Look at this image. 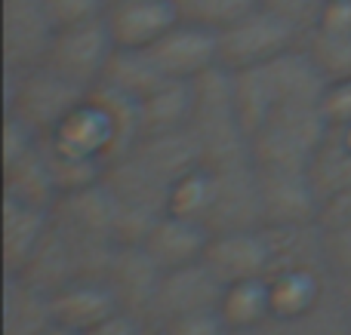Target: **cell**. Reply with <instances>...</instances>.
<instances>
[{
    "mask_svg": "<svg viewBox=\"0 0 351 335\" xmlns=\"http://www.w3.org/2000/svg\"><path fill=\"white\" fill-rule=\"evenodd\" d=\"M191 135L197 139L206 166L253 163V142L234 102V80L228 68H213L194 80Z\"/></svg>",
    "mask_w": 351,
    "mask_h": 335,
    "instance_id": "obj_1",
    "label": "cell"
},
{
    "mask_svg": "<svg viewBox=\"0 0 351 335\" xmlns=\"http://www.w3.org/2000/svg\"><path fill=\"white\" fill-rule=\"evenodd\" d=\"M333 123L324 105H278L253 133V163L262 170H305L327 142Z\"/></svg>",
    "mask_w": 351,
    "mask_h": 335,
    "instance_id": "obj_2",
    "label": "cell"
},
{
    "mask_svg": "<svg viewBox=\"0 0 351 335\" xmlns=\"http://www.w3.org/2000/svg\"><path fill=\"white\" fill-rule=\"evenodd\" d=\"M86 92V86L68 80L49 65L6 71V114H16L40 135H49L84 102Z\"/></svg>",
    "mask_w": 351,
    "mask_h": 335,
    "instance_id": "obj_3",
    "label": "cell"
},
{
    "mask_svg": "<svg viewBox=\"0 0 351 335\" xmlns=\"http://www.w3.org/2000/svg\"><path fill=\"white\" fill-rule=\"evenodd\" d=\"M302 40L305 31L296 22H290L287 16L268 10V6H256L250 16L219 31V65L228 71L265 65V62L302 46Z\"/></svg>",
    "mask_w": 351,
    "mask_h": 335,
    "instance_id": "obj_4",
    "label": "cell"
},
{
    "mask_svg": "<svg viewBox=\"0 0 351 335\" xmlns=\"http://www.w3.org/2000/svg\"><path fill=\"white\" fill-rule=\"evenodd\" d=\"M210 203L200 225L210 234L247 231L265 225L262 213V188L256 163L237 166H210Z\"/></svg>",
    "mask_w": 351,
    "mask_h": 335,
    "instance_id": "obj_5",
    "label": "cell"
},
{
    "mask_svg": "<svg viewBox=\"0 0 351 335\" xmlns=\"http://www.w3.org/2000/svg\"><path fill=\"white\" fill-rule=\"evenodd\" d=\"M114 49H117V43L111 37L108 22H105V16H99V18H90V22L59 28L53 49H49L43 65L56 68L68 80L93 90L105 77V68H108Z\"/></svg>",
    "mask_w": 351,
    "mask_h": 335,
    "instance_id": "obj_6",
    "label": "cell"
},
{
    "mask_svg": "<svg viewBox=\"0 0 351 335\" xmlns=\"http://www.w3.org/2000/svg\"><path fill=\"white\" fill-rule=\"evenodd\" d=\"M59 25L43 0H3V55L6 71H28L47 62Z\"/></svg>",
    "mask_w": 351,
    "mask_h": 335,
    "instance_id": "obj_7",
    "label": "cell"
},
{
    "mask_svg": "<svg viewBox=\"0 0 351 335\" xmlns=\"http://www.w3.org/2000/svg\"><path fill=\"white\" fill-rule=\"evenodd\" d=\"M222 293H225V283L204 262L164 271L152 302V311H148V326L154 332L167 320L197 314V311H216L219 302H222Z\"/></svg>",
    "mask_w": 351,
    "mask_h": 335,
    "instance_id": "obj_8",
    "label": "cell"
},
{
    "mask_svg": "<svg viewBox=\"0 0 351 335\" xmlns=\"http://www.w3.org/2000/svg\"><path fill=\"white\" fill-rule=\"evenodd\" d=\"M148 53L164 77L197 80L200 74L219 68V31L194 18H182L154 46H148Z\"/></svg>",
    "mask_w": 351,
    "mask_h": 335,
    "instance_id": "obj_9",
    "label": "cell"
},
{
    "mask_svg": "<svg viewBox=\"0 0 351 335\" xmlns=\"http://www.w3.org/2000/svg\"><path fill=\"white\" fill-rule=\"evenodd\" d=\"M204 265L228 286L237 280L271 274V237L268 228H247V231L213 234L204 252Z\"/></svg>",
    "mask_w": 351,
    "mask_h": 335,
    "instance_id": "obj_10",
    "label": "cell"
},
{
    "mask_svg": "<svg viewBox=\"0 0 351 335\" xmlns=\"http://www.w3.org/2000/svg\"><path fill=\"white\" fill-rule=\"evenodd\" d=\"M259 170L262 188V213L265 225L287 228V225H311L321 222V197L311 185L305 170Z\"/></svg>",
    "mask_w": 351,
    "mask_h": 335,
    "instance_id": "obj_11",
    "label": "cell"
},
{
    "mask_svg": "<svg viewBox=\"0 0 351 335\" xmlns=\"http://www.w3.org/2000/svg\"><path fill=\"white\" fill-rule=\"evenodd\" d=\"M185 18L176 0H108L105 22L121 49H148Z\"/></svg>",
    "mask_w": 351,
    "mask_h": 335,
    "instance_id": "obj_12",
    "label": "cell"
},
{
    "mask_svg": "<svg viewBox=\"0 0 351 335\" xmlns=\"http://www.w3.org/2000/svg\"><path fill=\"white\" fill-rule=\"evenodd\" d=\"M160 274H164V271H160V265L145 252V246L133 243V246H117L105 280L114 289L121 311L136 314V317H142L148 323V311H152Z\"/></svg>",
    "mask_w": 351,
    "mask_h": 335,
    "instance_id": "obj_13",
    "label": "cell"
},
{
    "mask_svg": "<svg viewBox=\"0 0 351 335\" xmlns=\"http://www.w3.org/2000/svg\"><path fill=\"white\" fill-rule=\"evenodd\" d=\"M49 299H53L56 326L59 330L80 332V335L90 332L93 326H99L111 314L121 311L114 289L108 286L105 277H80V280H71L62 289L49 293Z\"/></svg>",
    "mask_w": 351,
    "mask_h": 335,
    "instance_id": "obj_14",
    "label": "cell"
},
{
    "mask_svg": "<svg viewBox=\"0 0 351 335\" xmlns=\"http://www.w3.org/2000/svg\"><path fill=\"white\" fill-rule=\"evenodd\" d=\"M210 237L213 234L200 222L176 215V213H164L152 225V231L142 240V246L160 265V271H173V268H185V265H194V262H204Z\"/></svg>",
    "mask_w": 351,
    "mask_h": 335,
    "instance_id": "obj_15",
    "label": "cell"
},
{
    "mask_svg": "<svg viewBox=\"0 0 351 335\" xmlns=\"http://www.w3.org/2000/svg\"><path fill=\"white\" fill-rule=\"evenodd\" d=\"M271 286V317L299 320L324 305L333 289V274L324 268H284L268 274Z\"/></svg>",
    "mask_w": 351,
    "mask_h": 335,
    "instance_id": "obj_16",
    "label": "cell"
},
{
    "mask_svg": "<svg viewBox=\"0 0 351 335\" xmlns=\"http://www.w3.org/2000/svg\"><path fill=\"white\" fill-rule=\"evenodd\" d=\"M105 185L114 191V197L123 206L142 209L148 215H164L170 209V185L158 178L139 157L127 154V157L114 160L105 170Z\"/></svg>",
    "mask_w": 351,
    "mask_h": 335,
    "instance_id": "obj_17",
    "label": "cell"
},
{
    "mask_svg": "<svg viewBox=\"0 0 351 335\" xmlns=\"http://www.w3.org/2000/svg\"><path fill=\"white\" fill-rule=\"evenodd\" d=\"M130 154L139 157L142 163H145L158 178H164L170 188L179 182L182 176H188L191 170H197V166L204 163L197 139L191 135V129H173V133L142 135Z\"/></svg>",
    "mask_w": 351,
    "mask_h": 335,
    "instance_id": "obj_18",
    "label": "cell"
},
{
    "mask_svg": "<svg viewBox=\"0 0 351 335\" xmlns=\"http://www.w3.org/2000/svg\"><path fill=\"white\" fill-rule=\"evenodd\" d=\"M56 314L49 293L31 286L25 277L6 274L3 286V335H53Z\"/></svg>",
    "mask_w": 351,
    "mask_h": 335,
    "instance_id": "obj_19",
    "label": "cell"
},
{
    "mask_svg": "<svg viewBox=\"0 0 351 335\" xmlns=\"http://www.w3.org/2000/svg\"><path fill=\"white\" fill-rule=\"evenodd\" d=\"M3 197L28 203V206L49 209V213L56 209L62 191H59V185H56V176L47 160L43 142L34 151L25 154V157L12 160V163H3Z\"/></svg>",
    "mask_w": 351,
    "mask_h": 335,
    "instance_id": "obj_20",
    "label": "cell"
},
{
    "mask_svg": "<svg viewBox=\"0 0 351 335\" xmlns=\"http://www.w3.org/2000/svg\"><path fill=\"white\" fill-rule=\"evenodd\" d=\"M53 213L40 206H28L3 197V268L6 274H19L31 262L34 250L47 234Z\"/></svg>",
    "mask_w": 351,
    "mask_h": 335,
    "instance_id": "obj_21",
    "label": "cell"
},
{
    "mask_svg": "<svg viewBox=\"0 0 351 335\" xmlns=\"http://www.w3.org/2000/svg\"><path fill=\"white\" fill-rule=\"evenodd\" d=\"M194 114V80L167 77L148 96L139 98V129L142 135L188 129Z\"/></svg>",
    "mask_w": 351,
    "mask_h": 335,
    "instance_id": "obj_22",
    "label": "cell"
},
{
    "mask_svg": "<svg viewBox=\"0 0 351 335\" xmlns=\"http://www.w3.org/2000/svg\"><path fill=\"white\" fill-rule=\"evenodd\" d=\"M19 277H25L31 286L43 289V293H56V289H62L65 283L80 280L74 250H71V243H68L65 231H62L56 222H49L40 246L34 250L31 262L19 271Z\"/></svg>",
    "mask_w": 351,
    "mask_h": 335,
    "instance_id": "obj_23",
    "label": "cell"
},
{
    "mask_svg": "<svg viewBox=\"0 0 351 335\" xmlns=\"http://www.w3.org/2000/svg\"><path fill=\"white\" fill-rule=\"evenodd\" d=\"M268 228L271 237V274L284 268H324L327 265V231L321 222L311 225H287V228Z\"/></svg>",
    "mask_w": 351,
    "mask_h": 335,
    "instance_id": "obj_24",
    "label": "cell"
},
{
    "mask_svg": "<svg viewBox=\"0 0 351 335\" xmlns=\"http://www.w3.org/2000/svg\"><path fill=\"white\" fill-rule=\"evenodd\" d=\"M219 314L228 330H259L271 323V286L268 277L228 283L219 302Z\"/></svg>",
    "mask_w": 351,
    "mask_h": 335,
    "instance_id": "obj_25",
    "label": "cell"
},
{
    "mask_svg": "<svg viewBox=\"0 0 351 335\" xmlns=\"http://www.w3.org/2000/svg\"><path fill=\"white\" fill-rule=\"evenodd\" d=\"M164 71L158 68V62L152 59L148 49H114L108 68H105V77L99 83L111 86V90H121L133 98H142L154 90L158 83H164Z\"/></svg>",
    "mask_w": 351,
    "mask_h": 335,
    "instance_id": "obj_26",
    "label": "cell"
},
{
    "mask_svg": "<svg viewBox=\"0 0 351 335\" xmlns=\"http://www.w3.org/2000/svg\"><path fill=\"white\" fill-rule=\"evenodd\" d=\"M308 178L315 185L321 203H327L330 197L351 188V148L336 135V129H330L327 142L308 163Z\"/></svg>",
    "mask_w": 351,
    "mask_h": 335,
    "instance_id": "obj_27",
    "label": "cell"
},
{
    "mask_svg": "<svg viewBox=\"0 0 351 335\" xmlns=\"http://www.w3.org/2000/svg\"><path fill=\"white\" fill-rule=\"evenodd\" d=\"M268 332L271 335H351L346 314H342L339 295H336V286L330 289V295L324 299V305L317 311H311L308 317L299 320H271L268 323Z\"/></svg>",
    "mask_w": 351,
    "mask_h": 335,
    "instance_id": "obj_28",
    "label": "cell"
},
{
    "mask_svg": "<svg viewBox=\"0 0 351 335\" xmlns=\"http://www.w3.org/2000/svg\"><path fill=\"white\" fill-rule=\"evenodd\" d=\"M43 148H47V160H49V166H53L56 185H59L62 194L90 188V185H96L105 178V170H108V166L96 163V160H86V157H74V154H65V151H56V148L47 142V135H43Z\"/></svg>",
    "mask_w": 351,
    "mask_h": 335,
    "instance_id": "obj_29",
    "label": "cell"
},
{
    "mask_svg": "<svg viewBox=\"0 0 351 335\" xmlns=\"http://www.w3.org/2000/svg\"><path fill=\"white\" fill-rule=\"evenodd\" d=\"M210 178H213V172L206 163H200L197 170L182 176L170 191V209H167V213L200 222L206 213V203H210Z\"/></svg>",
    "mask_w": 351,
    "mask_h": 335,
    "instance_id": "obj_30",
    "label": "cell"
},
{
    "mask_svg": "<svg viewBox=\"0 0 351 335\" xmlns=\"http://www.w3.org/2000/svg\"><path fill=\"white\" fill-rule=\"evenodd\" d=\"M256 6H262V0H197L185 18H194V22H204L210 28L222 31L228 25H234L237 18L250 16Z\"/></svg>",
    "mask_w": 351,
    "mask_h": 335,
    "instance_id": "obj_31",
    "label": "cell"
},
{
    "mask_svg": "<svg viewBox=\"0 0 351 335\" xmlns=\"http://www.w3.org/2000/svg\"><path fill=\"white\" fill-rule=\"evenodd\" d=\"M152 335H228V323L222 320V314L216 308V311H197L167 320Z\"/></svg>",
    "mask_w": 351,
    "mask_h": 335,
    "instance_id": "obj_32",
    "label": "cell"
},
{
    "mask_svg": "<svg viewBox=\"0 0 351 335\" xmlns=\"http://www.w3.org/2000/svg\"><path fill=\"white\" fill-rule=\"evenodd\" d=\"M43 3L59 28L90 22V18L105 16V10H108V0H43Z\"/></svg>",
    "mask_w": 351,
    "mask_h": 335,
    "instance_id": "obj_33",
    "label": "cell"
},
{
    "mask_svg": "<svg viewBox=\"0 0 351 335\" xmlns=\"http://www.w3.org/2000/svg\"><path fill=\"white\" fill-rule=\"evenodd\" d=\"M43 142V135L34 126H28L25 120H19L16 114H6V126H3V163L25 157L28 151H34Z\"/></svg>",
    "mask_w": 351,
    "mask_h": 335,
    "instance_id": "obj_34",
    "label": "cell"
},
{
    "mask_svg": "<svg viewBox=\"0 0 351 335\" xmlns=\"http://www.w3.org/2000/svg\"><path fill=\"white\" fill-rule=\"evenodd\" d=\"M327 231V265L333 277L351 274V222L348 225L324 228Z\"/></svg>",
    "mask_w": 351,
    "mask_h": 335,
    "instance_id": "obj_35",
    "label": "cell"
},
{
    "mask_svg": "<svg viewBox=\"0 0 351 335\" xmlns=\"http://www.w3.org/2000/svg\"><path fill=\"white\" fill-rule=\"evenodd\" d=\"M324 3H327V0H262V6L280 12V16H287L290 22H296L302 31H308L311 25L317 22Z\"/></svg>",
    "mask_w": 351,
    "mask_h": 335,
    "instance_id": "obj_36",
    "label": "cell"
},
{
    "mask_svg": "<svg viewBox=\"0 0 351 335\" xmlns=\"http://www.w3.org/2000/svg\"><path fill=\"white\" fill-rule=\"evenodd\" d=\"M324 111H327V120L333 126H342V123L351 120V77L330 83L327 98H324Z\"/></svg>",
    "mask_w": 351,
    "mask_h": 335,
    "instance_id": "obj_37",
    "label": "cell"
},
{
    "mask_svg": "<svg viewBox=\"0 0 351 335\" xmlns=\"http://www.w3.org/2000/svg\"><path fill=\"white\" fill-rule=\"evenodd\" d=\"M84 335H152V326H148L142 317L130 314V311H117V314H111L108 320H102V323L93 326V330L84 332Z\"/></svg>",
    "mask_w": 351,
    "mask_h": 335,
    "instance_id": "obj_38",
    "label": "cell"
},
{
    "mask_svg": "<svg viewBox=\"0 0 351 335\" xmlns=\"http://www.w3.org/2000/svg\"><path fill=\"white\" fill-rule=\"evenodd\" d=\"M348 222H351V188H346L336 197H330V200L321 206V225L324 228L348 225Z\"/></svg>",
    "mask_w": 351,
    "mask_h": 335,
    "instance_id": "obj_39",
    "label": "cell"
},
{
    "mask_svg": "<svg viewBox=\"0 0 351 335\" xmlns=\"http://www.w3.org/2000/svg\"><path fill=\"white\" fill-rule=\"evenodd\" d=\"M333 286H336V295H339L342 314H346V323H348V332H351V274L333 277Z\"/></svg>",
    "mask_w": 351,
    "mask_h": 335,
    "instance_id": "obj_40",
    "label": "cell"
},
{
    "mask_svg": "<svg viewBox=\"0 0 351 335\" xmlns=\"http://www.w3.org/2000/svg\"><path fill=\"white\" fill-rule=\"evenodd\" d=\"M333 129H336V135H339V139L351 148V120H348V123H342V126H333Z\"/></svg>",
    "mask_w": 351,
    "mask_h": 335,
    "instance_id": "obj_41",
    "label": "cell"
},
{
    "mask_svg": "<svg viewBox=\"0 0 351 335\" xmlns=\"http://www.w3.org/2000/svg\"><path fill=\"white\" fill-rule=\"evenodd\" d=\"M228 335H271L268 326H259V330H228Z\"/></svg>",
    "mask_w": 351,
    "mask_h": 335,
    "instance_id": "obj_42",
    "label": "cell"
},
{
    "mask_svg": "<svg viewBox=\"0 0 351 335\" xmlns=\"http://www.w3.org/2000/svg\"><path fill=\"white\" fill-rule=\"evenodd\" d=\"M176 3H179V6H182V12L188 16V12L194 10V3H197V0H176Z\"/></svg>",
    "mask_w": 351,
    "mask_h": 335,
    "instance_id": "obj_43",
    "label": "cell"
},
{
    "mask_svg": "<svg viewBox=\"0 0 351 335\" xmlns=\"http://www.w3.org/2000/svg\"><path fill=\"white\" fill-rule=\"evenodd\" d=\"M53 335H80V332H71V330H56Z\"/></svg>",
    "mask_w": 351,
    "mask_h": 335,
    "instance_id": "obj_44",
    "label": "cell"
}]
</instances>
